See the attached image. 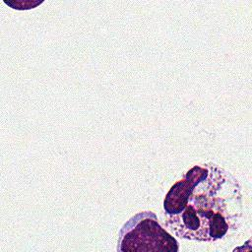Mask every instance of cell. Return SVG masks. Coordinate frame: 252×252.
<instances>
[{
  "label": "cell",
  "mask_w": 252,
  "mask_h": 252,
  "mask_svg": "<svg viewBox=\"0 0 252 252\" xmlns=\"http://www.w3.org/2000/svg\"><path fill=\"white\" fill-rule=\"evenodd\" d=\"M241 185L223 167L203 162L177 180L163 200V223L181 239L216 242L242 224Z\"/></svg>",
  "instance_id": "6da1fadb"
},
{
  "label": "cell",
  "mask_w": 252,
  "mask_h": 252,
  "mask_svg": "<svg viewBox=\"0 0 252 252\" xmlns=\"http://www.w3.org/2000/svg\"><path fill=\"white\" fill-rule=\"evenodd\" d=\"M119 252H177V240L159 223L151 211L132 216L118 232Z\"/></svg>",
  "instance_id": "7a4b0ae2"
}]
</instances>
